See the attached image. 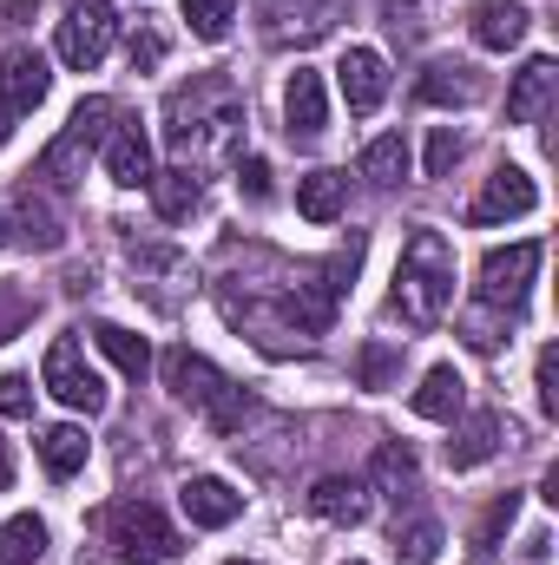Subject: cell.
Instances as JSON below:
<instances>
[{
  "label": "cell",
  "mask_w": 559,
  "mask_h": 565,
  "mask_svg": "<svg viewBox=\"0 0 559 565\" xmlns=\"http://www.w3.org/2000/svg\"><path fill=\"white\" fill-rule=\"evenodd\" d=\"M165 145L184 171H224L244 145V99L231 79H191L165 99Z\"/></svg>",
  "instance_id": "cell-1"
},
{
  "label": "cell",
  "mask_w": 559,
  "mask_h": 565,
  "mask_svg": "<svg viewBox=\"0 0 559 565\" xmlns=\"http://www.w3.org/2000/svg\"><path fill=\"white\" fill-rule=\"evenodd\" d=\"M395 316L409 329H434L454 302V244L441 231H415L402 244V264H395V289H389Z\"/></svg>",
  "instance_id": "cell-2"
},
{
  "label": "cell",
  "mask_w": 559,
  "mask_h": 565,
  "mask_svg": "<svg viewBox=\"0 0 559 565\" xmlns=\"http://www.w3.org/2000/svg\"><path fill=\"white\" fill-rule=\"evenodd\" d=\"M158 375H165V388H171V402H184V408H198L204 422L218 427V434H238V427L251 422V395L218 369V362H204L198 349H165V362H158Z\"/></svg>",
  "instance_id": "cell-3"
},
{
  "label": "cell",
  "mask_w": 559,
  "mask_h": 565,
  "mask_svg": "<svg viewBox=\"0 0 559 565\" xmlns=\"http://www.w3.org/2000/svg\"><path fill=\"white\" fill-rule=\"evenodd\" d=\"M119 119H126V113H119V99H106V93L80 99V106H73V119H66V132L40 151V164H33V184H46V191H66L73 178H86V158L113 139V126H119Z\"/></svg>",
  "instance_id": "cell-4"
},
{
  "label": "cell",
  "mask_w": 559,
  "mask_h": 565,
  "mask_svg": "<svg viewBox=\"0 0 559 565\" xmlns=\"http://www.w3.org/2000/svg\"><path fill=\"white\" fill-rule=\"evenodd\" d=\"M106 540H113L119 565H171L184 553L178 526H171L151 500H119V507H106Z\"/></svg>",
  "instance_id": "cell-5"
},
{
  "label": "cell",
  "mask_w": 559,
  "mask_h": 565,
  "mask_svg": "<svg viewBox=\"0 0 559 565\" xmlns=\"http://www.w3.org/2000/svg\"><path fill=\"white\" fill-rule=\"evenodd\" d=\"M40 388H46L53 402H66L73 415H99V408H106V382H99V369L86 362V342H80V335H60V342L46 349Z\"/></svg>",
  "instance_id": "cell-6"
},
{
  "label": "cell",
  "mask_w": 559,
  "mask_h": 565,
  "mask_svg": "<svg viewBox=\"0 0 559 565\" xmlns=\"http://www.w3.org/2000/svg\"><path fill=\"white\" fill-rule=\"evenodd\" d=\"M534 277H540V244H507V250H487V257H481V282H474V296H481V309L514 316V309L527 302Z\"/></svg>",
  "instance_id": "cell-7"
},
{
  "label": "cell",
  "mask_w": 559,
  "mask_h": 565,
  "mask_svg": "<svg viewBox=\"0 0 559 565\" xmlns=\"http://www.w3.org/2000/svg\"><path fill=\"white\" fill-rule=\"evenodd\" d=\"M113 40H119V13L106 7V0H80V7H66V20H60V66H73V73H93L106 53H113Z\"/></svg>",
  "instance_id": "cell-8"
},
{
  "label": "cell",
  "mask_w": 559,
  "mask_h": 565,
  "mask_svg": "<svg viewBox=\"0 0 559 565\" xmlns=\"http://www.w3.org/2000/svg\"><path fill=\"white\" fill-rule=\"evenodd\" d=\"M534 204H540L534 171H520V164H494L487 184H481L474 204H467V224H507V217H527Z\"/></svg>",
  "instance_id": "cell-9"
},
{
  "label": "cell",
  "mask_w": 559,
  "mask_h": 565,
  "mask_svg": "<svg viewBox=\"0 0 559 565\" xmlns=\"http://www.w3.org/2000/svg\"><path fill=\"white\" fill-rule=\"evenodd\" d=\"M7 231H13L27 250H60V244H66V217H60L53 191H46V184H33V178L13 191V217H7Z\"/></svg>",
  "instance_id": "cell-10"
},
{
  "label": "cell",
  "mask_w": 559,
  "mask_h": 565,
  "mask_svg": "<svg viewBox=\"0 0 559 565\" xmlns=\"http://www.w3.org/2000/svg\"><path fill=\"white\" fill-rule=\"evenodd\" d=\"M126 257H133V277H139L133 289H145L158 309H178V302L198 289L191 257H178V250H145V244H139V250H126Z\"/></svg>",
  "instance_id": "cell-11"
},
{
  "label": "cell",
  "mask_w": 559,
  "mask_h": 565,
  "mask_svg": "<svg viewBox=\"0 0 559 565\" xmlns=\"http://www.w3.org/2000/svg\"><path fill=\"white\" fill-rule=\"evenodd\" d=\"M336 86H342V106L349 113H376L389 99V60L376 46H349L342 66H336Z\"/></svg>",
  "instance_id": "cell-12"
},
{
  "label": "cell",
  "mask_w": 559,
  "mask_h": 565,
  "mask_svg": "<svg viewBox=\"0 0 559 565\" xmlns=\"http://www.w3.org/2000/svg\"><path fill=\"white\" fill-rule=\"evenodd\" d=\"M178 507H184L191 526L218 533V526H231V520L244 513V493H238L231 480H218V473H191V480L178 487Z\"/></svg>",
  "instance_id": "cell-13"
},
{
  "label": "cell",
  "mask_w": 559,
  "mask_h": 565,
  "mask_svg": "<svg viewBox=\"0 0 559 565\" xmlns=\"http://www.w3.org/2000/svg\"><path fill=\"white\" fill-rule=\"evenodd\" d=\"M46 86H53L46 60H40L33 46H7V60H0V106H7L13 119H27V113L46 99Z\"/></svg>",
  "instance_id": "cell-14"
},
{
  "label": "cell",
  "mask_w": 559,
  "mask_h": 565,
  "mask_svg": "<svg viewBox=\"0 0 559 565\" xmlns=\"http://www.w3.org/2000/svg\"><path fill=\"white\" fill-rule=\"evenodd\" d=\"M283 126H289V139H296V145L323 139V126H329L323 73H309V66H296V73H289V86H283Z\"/></svg>",
  "instance_id": "cell-15"
},
{
  "label": "cell",
  "mask_w": 559,
  "mask_h": 565,
  "mask_svg": "<svg viewBox=\"0 0 559 565\" xmlns=\"http://www.w3.org/2000/svg\"><path fill=\"white\" fill-rule=\"evenodd\" d=\"M553 93H559V60L534 53V60L514 73V86H507V119H514V126H540L547 106H553Z\"/></svg>",
  "instance_id": "cell-16"
},
{
  "label": "cell",
  "mask_w": 559,
  "mask_h": 565,
  "mask_svg": "<svg viewBox=\"0 0 559 565\" xmlns=\"http://www.w3.org/2000/svg\"><path fill=\"white\" fill-rule=\"evenodd\" d=\"M303 500H309V513L329 520V526H362V520H369V480H356V473H323Z\"/></svg>",
  "instance_id": "cell-17"
},
{
  "label": "cell",
  "mask_w": 559,
  "mask_h": 565,
  "mask_svg": "<svg viewBox=\"0 0 559 565\" xmlns=\"http://www.w3.org/2000/svg\"><path fill=\"white\" fill-rule=\"evenodd\" d=\"M99 151H106V178L119 191H145L151 184V139L139 132V119H119L113 139L99 145Z\"/></svg>",
  "instance_id": "cell-18"
},
{
  "label": "cell",
  "mask_w": 559,
  "mask_h": 565,
  "mask_svg": "<svg viewBox=\"0 0 559 565\" xmlns=\"http://www.w3.org/2000/svg\"><path fill=\"white\" fill-rule=\"evenodd\" d=\"M296 211H303L309 224H336V217L349 211V171H336V164L303 171V178H296Z\"/></svg>",
  "instance_id": "cell-19"
},
{
  "label": "cell",
  "mask_w": 559,
  "mask_h": 565,
  "mask_svg": "<svg viewBox=\"0 0 559 565\" xmlns=\"http://www.w3.org/2000/svg\"><path fill=\"white\" fill-rule=\"evenodd\" d=\"M467 33H474V46L507 53V46H520V40H527V7H520V0H474Z\"/></svg>",
  "instance_id": "cell-20"
},
{
  "label": "cell",
  "mask_w": 559,
  "mask_h": 565,
  "mask_svg": "<svg viewBox=\"0 0 559 565\" xmlns=\"http://www.w3.org/2000/svg\"><path fill=\"white\" fill-rule=\"evenodd\" d=\"M500 440H507V422H500L494 408H481V415H461L454 440H447V467H454V473H467V467L494 460V454H500Z\"/></svg>",
  "instance_id": "cell-21"
},
{
  "label": "cell",
  "mask_w": 559,
  "mask_h": 565,
  "mask_svg": "<svg viewBox=\"0 0 559 565\" xmlns=\"http://www.w3.org/2000/svg\"><path fill=\"white\" fill-rule=\"evenodd\" d=\"M415 415H421V422H461V415H467V382H461V369H454V362H441V369H428V375H421Z\"/></svg>",
  "instance_id": "cell-22"
},
{
  "label": "cell",
  "mask_w": 559,
  "mask_h": 565,
  "mask_svg": "<svg viewBox=\"0 0 559 565\" xmlns=\"http://www.w3.org/2000/svg\"><path fill=\"white\" fill-rule=\"evenodd\" d=\"M415 99L421 106H474V99H481V79H474V66H461V60H434L415 79Z\"/></svg>",
  "instance_id": "cell-23"
},
{
  "label": "cell",
  "mask_w": 559,
  "mask_h": 565,
  "mask_svg": "<svg viewBox=\"0 0 559 565\" xmlns=\"http://www.w3.org/2000/svg\"><path fill=\"white\" fill-rule=\"evenodd\" d=\"M369 493H382V500H395V507H409V500L421 493L415 454H409L402 440H382V447H376V473H369Z\"/></svg>",
  "instance_id": "cell-24"
},
{
  "label": "cell",
  "mask_w": 559,
  "mask_h": 565,
  "mask_svg": "<svg viewBox=\"0 0 559 565\" xmlns=\"http://www.w3.org/2000/svg\"><path fill=\"white\" fill-rule=\"evenodd\" d=\"M40 467L53 473V480H73L80 467H86V454H93V440H86V427H73V422H53V427H40Z\"/></svg>",
  "instance_id": "cell-25"
},
{
  "label": "cell",
  "mask_w": 559,
  "mask_h": 565,
  "mask_svg": "<svg viewBox=\"0 0 559 565\" xmlns=\"http://www.w3.org/2000/svg\"><path fill=\"white\" fill-rule=\"evenodd\" d=\"M151 204H158V217L165 224H178V217H191L198 211V198H204V178L198 171H184V164H171V171H151Z\"/></svg>",
  "instance_id": "cell-26"
},
{
  "label": "cell",
  "mask_w": 559,
  "mask_h": 565,
  "mask_svg": "<svg viewBox=\"0 0 559 565\" xmlns=\"http://www.w3.org/2000/svg\"><path fill=\"white\" fill-rule=\"evenodd\" d=\"M93 342H99V355H106L119 375H133V382L151 375V342H145V335L119 329V322H93Z\"/></svg>",
  "instance_id": "cell-27"
},
{
  "label": "cell",
  "mask_w": 559,
  "mask_h": 565,
  "mask_svg": "<svg viewBox=\"0 0 559 565\" xmlns=\"http://www.w3.org/2000/svg\"><path fill=\"white\" fill-rule=\"evenodd\" d=\"M40 559H46V520L40 513L0 520V565H40Z\"/></svg>",
  "instance_id": "cell-28"
},
{
  "label": "cell",
  "mask_w": 559,
  "mask_h": 565,
  "mask_svg": "<svg viewBox=\"0 0 559 565\" xmlns=\"http://www.w3.org/2000/svg\"><path fill=\"white\" fill-rule=\"evenodd\" d=\"M362 178L382 184V191H395V184L409 178V139H402V132H382V139L362 151Z\"/></svg>",
  "instance_id": "cell-29"
},
{
  "label": "cell",
  "mask_w": 559,
  "mask_h": 565,
  "mask_svg": "<svg viewBox=\"0 0 559 565\" xmlns=\"http://www.w3.org/2000/svg\"><path fill=\"white\" fill-rule=\"evenodd\" d=\"M395 559L402 565L441 559V520H395Z\"/></svg>",
  "instance_id": "cell-30"
},
{
  "label": "cell",
  "mask_w": 559,
  "mask_h": 565,
  "mask_svg": "<svg viewBox=\"0 0 559 565\" xmlns=\"http://www.w3.org/2000/svg\"><path fill=\"white\" fill-rule=\"evenodd\" d=\"M514 513H520V493H500V500H494V507L481 513V526H474V546H467V553H474L481 565L500 553V533L514 526Z\"/></svg>",
  "instance_id": "cell-31"
},
{
  "label": "cell",
  "mask_w": 559,
  "mask_h": 565,
  "mask_svg": "<svg viewBox=\"0 0 559 565\" xmlns=\"http://www.w3.org/2000/svg\"><path fill=\"white\" fill-rule=\"evenodd\" d=\"M184 20L198 40H224L231 20H238V0H184Z\"/></svg>",
  "instance_id": "cell-32"
},
{
  "label": "cell",
  "mask_w": 559,
  "mask_h": 565,
  "mask_svg": "<svg viewBox=\"0 0 559 565\" xmlns=\"http://www.w3.org/2000/svg\"><path fill=\"white\" fill-rule=\"evenodd\" d=\"M27 322H33V296H27L20 282H0V342L20 335Z\"/></svg>",
  "instance_id": "cell-33"
},
{
  "label": "cell",
  "mask_w": 559,
  "mask_h": 565,
  "mask_svg": "<svg viewBox=\"0 0 559 565\" xmlns=\"http://www.w3.org/2000/svg\"><path fill=\"white\" fill-rule=\"evenodd\" d=\"M382 26H389L402 46H415L421 40V7L415 0H382Z\"/></svg>",
  "instance_id": "cell-34"
},
{
  "label": "cell",
  "mask_w": 559,
  "mask_h": 565,
  "mask_svg": "<svg viewBox=\"0 0 559 565\" xmlns=\"http://www.w3.org/2000/svg\"><path fill=\"white\" fill-rule=\"evenodd\" d=\"M461 132L454 126H434V139H428V178H447L454 171V158H461Z\"/></svg>",
  "instance_id": "cell-35"
},
{
  "label": "cell",
  "mask_w": 559,
  "mask_h": 565,
  "mask_svg": "<svg viewBox=\"0 0 559 565\" xmlns=\"http://www.w3.org/2000/svg\"><path fill=\"white\" fill-rule=\"evenodd\" d=\"M0 415L7 422H27L33 415V382L27 375H0Z\"/></svg>",
  "instance_id": "cell-36"
},
{
  "label": "cell",
  "mask_w": 559,
  "mask_h": 565,
  "mask_svg": "<svg viewBox=\"0 0 559 565\" xmlns=\"http://www.w3.org/2000/svg\"><path fill=\"white\" fill-rule=\"evenodd\" d=\"M395 362H402V355H395L389 342H369V349H362V382H369V388H389Z\"/></svg>",
  "instance_id": "cell-37"
},
{
  "label": "cell",
  "mask_w": 559,
  "mask_h": 565,
  "mask_svg": "<svg viewBox=\"0 0 559 565\" xmlns=\"http://www.w3.org/2000/svg\"><path fill=\"white\" fill-rule=\"evenodd\" d=\"M534 388H540V415H559V355H553V349H540Z\"/></svg>",
  "instance_id": "cell-38"
},
{
  "label": "cell",
  "mask_w": 559,
  "mask_h": 565,
  "mask_svg": "<svg viewBox=\"0 0 559 565\" xmlns=\"http://www.w3.org/2000/svg\"><path fill=\"white\" fill-rule=\"evenodd\" d=\"M158 60H165V40H158L151 26H139V33H133V73H151Z\"/></svg>",
  "instance_id": "cell-39"
},
{
  "label": "cell",
  "mask_w": 559,
  "mask_h": 565,
  "mask_svg": "<svg viewBox=\"0 0 559 565\" xmlns=\"http://www.w3.org/2000/svg\"><path fill=\"white\" fill-rule=\"evenodd\" d=\"M238 184H244L251 198H271V164H264V158H244V164H238Z\"/></svg>",
  "instance_id": "cell-40"
},
{
  "label": "cell",
  "mask_w": 559,
  "mask_h": 565,
  "mask_svg": "<svg viewBox=\"0 0 559 565\" xmlns=\"http://www.w3.org/2000/svg\"><path fill=\"white\" fill-rule=\"evenodd\" d=\"M461 329H467V342H474V349H494V342H500V335H494V309H474Z\"/></svg>",
  "instance_id": "cell-41"
},
{
  "label": "cell",
  "mask_w": 559,
  "mask_h": 565,
  "mask_svg": "<svg viewBox=\"0 0 559 565\" xmlns=\"http://www.w3.org/2000/svg\"><path fill=\"white\" fill-rule=\"evenodd\" d=\"M540 500H547V507H559V467H547V480H540Z\"/></svg>",
  "instance_id": "cell-42"
},
{
  "label": "cell",
  "mask_w": 559,
  "mask_h": 565,
  "mask_svg": "<svg viewBox=\"0 0 559 565\" xmlns=\"http://www.w3.org/2000/svg\"><path fill=\"white\" fill-rule=\"evenodd\" d=\"M13 480V454H7V440H0V487Z\"/></svg>",
  "instance_id": "cell-43"
},
{
  "label": "cell",
  "mask_w": 559,
  "mask_h": 565,
  "mask_svg": "<svg viewBox=\"0 0 559 565\" xmlns=\"http://www.w3.org/2000/svg\"><path fill=\"white\" fill-rule=\"evenodd\" d=\"M13 139V113H7V106H0V145Z\"/></svg>",
  "instance_id": "cell-44"
},
{
  "label": "cell",
  "mask_w": 559,
  "mask_h": 565,
  "mask_svg": "<svg viewBox=\"0 0 559 565\" xmlns=\"http://www.w3.org/2000/svg\"><path fill=\"white\" fill-rule=\"evenodd\" d=\"M0 244H7V211H0Z\"/></svg>",
  "instance_id": "cell-45"
},
{
  "label": "cell",
  "mask_w": 559,
  "mask_h": 565,
  "mask_svg": "<svg viewBox=\"0 0 559 565\" xmlns=\"http://www.w3.org/2000/svg\"><path fill=\"white\" fill-rule=\"evenodd\" d=\"M231 565H257V559H231Z\"/></svg>",
  "instance_id": "cell-46"
},
{
  "label": "cell",
  "mask_w": 559,
  "mask_h": 565,
  "mask_svg": "<svg viewBox=\"0 0 559 565\" xmlns=\"http://www.w3.org/2000/svg\"><path fill=\"white\" fill-rule=\"evenodd\" d=\"M349 565H362V559H349Z\"/></svg>",
  "instance_id": "cell-47"
}]
</instances>
